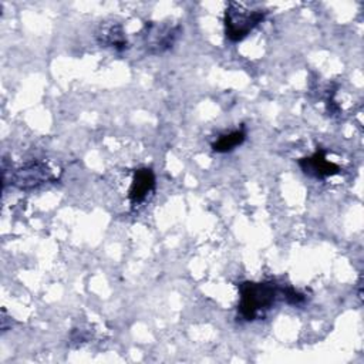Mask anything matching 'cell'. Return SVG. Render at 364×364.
Listing matches in <instances>:
<instances>
[{"label": "cell", "mask_w": 364, "mask_h": 364, "mask_svg": "<svg viewBox=\"0 0 364 364\" xmlns=\"http://www.w3.org/2000/svg\"><path fill=\"white\" fill-rule=\"evenodd\" d=\"M237 313L246 321H255L262 317L282 297V287L274 282H243L239 284Z\"/></svg>", "instance_id": "obj_1"}, {"label": "cell", "mask_w": 364, "mask_h": 364, "mask_svg": "<svg viewBox=\"0 0 364 364\" xmlns=\"http://www.w3.org/2000/svg\"><path fill=\"white\" fill-rule=\"evenodd\" d=\"M266 17L263 10H249L239 3H229L225 10V34L232 43L242 41Z\"/></svg>", "instance_id": "obj_2"}, {"label": "cell", "mask_w": 364, "mask_h": 364, "mask_svg": "<svg viewBox=\"0 0 364 364\" xmlns=\"http://www.w3.org/2000/svg\"><path fill=\"white\" fill-rule=\"evenodd\" d=\"M182 28L171 23H146L142 33V46L148 54L158 55L171 50L178 41Z\"/></svg>", "instance_id": "obj_3"}, {"label": "cell", "mask_w": 364, "mask_h": 364, "mask_svg": "<svg viewBox=\"0 0 364 364\" xmlns=\"http://www.w3.org/2000/svg\"><path fill=\"white\" fill-rule=\"evenodd\" d=\"M58 173L57 168L46 161H30L11 173L10 182L18 189L28 191L57 181Z\"/></svg>", "instance_id": "obj_4"}, {"label": "cell", "mask_w": 364, "mask_h": 364, "mask_svg": "<svg viewBox=\"0 0 364 364\" xmlns=\"http://www.w3.org/2000/svg\"><path fill=\"white\" fill-rule=\"evenodd\" d=\"M300 169L303 171V173H306L307 176L316 178V179H324L333 175L340 173V166L334 162H330L326 156V151L321 148H317L316 152L310 156H304L300 158L297 161Z\"/></svg>", "instance_id": "obj_5"}, {"label": "cell", "mask_w": 364, "mask_h": 364, "mask_svg": "<svg viewBox=\"0 0 364 364\" xmlns=\"http://www.w3.org/2000/svg\"><path fill=\"white\" fill-rule=\"evenodd\" d=\"M155 189V173L151 168H139L134 172L131 186L128 189V199L132 206H138L146 200V198Z\"/></svg>", "instance_id": "obj_6"}, {"label": "cell", "mask_w": 364, "mask_h": 364, "mask_svg": "<svg viewBox=\"0 0 364 364\" xmlns=\"http://www.w3.org/2000/svg\"><path fill=\"white\" fill-rule=\"evenodd\" d=\"M95 38L100 43V46L115 50L118 53L125 51L129 47L128 38L125 36V30L122 24L117 21L102 23L95 33Z\"/></svg>", "instance_id": "obj_7"}, {"label": "cell", "mask_w": 364, "mask_h": 364, "mask_svg": "<svg viewBox=\"0 0 364 364\" xmlns=\"http://www.w3.org/2000/svg\"><path fill=\"white\" fill-rule=\"evenodd\" d=\"M245 139H246V129L242 127V128L235 129L229 134L220 135L215 142H212V149L215 152H219V154L230 152L236 146L242 145L245 142Z\"/></svg>", "instance_id": "obj_8"}, {"label": "cell", "mask_w": 364, "mask_h": 364, "mask_svg": "<svg viewBox=\"0 0 364 364\" xmlns=\"http://www.w3.org/2000/svg\"><path fill=\"white\" fill-rule=\"evenodd\" d=\"M282 299L287 303V304H291V306H300L306 301V296L296 290L294 287L291 286H287V287H282Z\"/></svg>", "instance_id": "obj_9"}]
</instances>
